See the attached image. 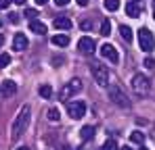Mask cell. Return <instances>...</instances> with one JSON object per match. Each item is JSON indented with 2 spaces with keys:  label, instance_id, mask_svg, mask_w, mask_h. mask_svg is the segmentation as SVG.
<instances>
[{
  "label": "cell",
  "instance_id": "13",
  "mask_svg": "<svg viewBox=\"0 0 155 150\" xmlns=\"http://www.w3.org/2000/svg\"><path fill=\"white\" fill-rule=\"evenodd\" d=\"M80 138H82L84 142L92 140V138H94V127H92V125H84V127H82V131H80Z\"/></svg>",
  "mask_w": 155,
  "mask_h": 150
},
{
  "label": "cell",
  "instance_id": "25",
  "mask_svg": "<svg viewBox=\"0 0 155 150\" xmlns=\"http://www.w3.org/2000/svg\"><path fill=\"white\" fill-rule=\"evenodd\" d=\"M25 17L29 21H34V19L38 17V11H36V8H25Z\"/></svg>",
  "mask_w": 155,
  "mask_h": 150
},
{
  "label": "cell",
  "instance_id": "9",
  "mask_svg": "<svg viewBox=\"0 0 155 150\" xmlns=\"http://www.w3.org/2000/svg\"><path fill=\"white\" fill-rule=\"evenodd\" d=\"M101 56L109 58L111 63H120V52H117V48L113 44H103L101 46Z\"/></svg>",
  "mask_w": 155,
  "mask_h": 150
},
{
  "label": "cell",
  "instance_id": "8",
  "mask_svg": "<svg viewBox=\"0 0 155 150\" xmlns=\"http://www.w3.org/2000/svg\"><path fill=\"white\" fill-rule=\"evenodd\" d=\"M78 50H80L82 54H92V52L97 50V42H94L92 38L84 36V38H80V42H78Z\"/></svg>",
  "mask_w": 155,
  "mask_h": 150
},
{
  "label": "cell",
  "instance_id": "12",
  "mask_svg": "<svg viewBox=\"0 0 155 150\" xmlns=\"http://www.w3.org/2000/svg\"><path fill=\"white\" fill-rule=\"evenodd\" d=\"M52 44L59 46V48H65L69 44V36L67 33H57V36H52Z\"/></svg>",
  "mask_w": 155,
  "mask_h": 150
},
{
  "label": "cell",
  "instance_id": "4",
  "mask_svg": "<svg viewBox=\"0 0 155 150\" xmlns=\"http://www.w3.org/2000/svg\"><path fill=\"white\" fill-rule=\"evenodd\" d=\"M90 71H92L94 81H97L101 88H107V86H109V69H107L105 65H101V63H94Z\"/></svg>",
  "mask_w": 155,
  "mask_h": 150
},
{
  "label": "cell",
  "instance_id": "40",
  "mask_svg": "<svg viewBox=\"0 0 155 150\" xmlns=\"http://www.w3.org/2000/svg\"><path fill=\"white\" fill-rule=\"evenodd\" d=\"M0 25H2V21H0Z\"/></svg>",
  "mask_w": 155,
  "mask_h": 150
},
{
  "label": "cell",
  "instance_id": "15",
  "mask_svg": "<svg viewBox=\"0 0 155 150\" xmlns=\"http://www.w3.org/2000/svg\"><path fill=\"white\" fill-rule=\"evenodd\" d=\"M29 29L34 31V33H38V36H42V33H46V25L42 23V21H29Z\"/></svg>",
  "mask_w": 155,
  "mask_h": 150
},
{
  "label": "cell",
  "instance_id": "7",
  "mask_svg": "<svg viewBox=\"0 0 155 150\" xmlns=\"http://www.w3.org/2000/svg\"><path fill=\"white\" fill-rule=\"evenodd\" d=\"M82 90V81L80 79H71L69 83H65V88L61 90V100H69L71 96H76Z\"/></svg>",
  "mask_w": 155,
  "mask_h": 150
},
{
  "label": "cell",
  "instance_id": "31",
  "mask_svg": "<svg viewBox=\"0 0 155 150\" xmlns=\"http://www.w3.org/2000/svg\"><path fill=\"white\" fill-rule=\"evenodd\" d=\"M78 4H80V6H86V4H88V0H76Z\"/></svg>",
  "mask_w": 155,
  "mask_h": 150
},
{
  "label": "cell",
  "instance_id": "19",
  "mask_svg": "<svg viewBox=\"0 0 155 150\" xmlns=\"http://www.w3.org/2000/svg\"><path fill=\"white\" fill-rule=\"evenodd\" d=\"M143 140H145V136H143L140 131H132V133H130V142H134V144H143Z\"/></svg>",
  "mask_w": 155,
  "mask_h": 150
},
{
  "label": "cell",
  "instance_id": "33",
  "mask_svg": "<svg viewBox=\"0 0 155 150\" xmlns=\"http://www.w3.org/2000/svg\"><path fill=\"white\" fill-rule=\"evenodd\" d=\"M13 2H15V4H25L27 0H13Z\"/></svg>",
  "mask_w": 155,
  "mask_h": 150
},
{
  "label": "cell",
  "instance_id": "41",
  "mask_svg": "<svg viewBox=\"0 0 155 150\" xmlns=\"http://www.w3.org/2000/svg\"><path fill=\"white\" fill-rule=\"evenodd\" d=\"M153 4H155V0H153Z\"/></svg>",
  "mask_w": 155,
  "mask_h": 150
},
{
  "label": "cell",
  "instance_id": "11",
  "mask_svg": "<svg viewBox=\"0 0 155 150\" xmlns=\"http://www.w3.org/2000/svg\"><path fill=\"white\" fill-rule=\"evenodd\" d=\"M27 44H29V42H27L25 33H15V38H13V50H19V52H21V50L27 48Z\"/></svg>",
  "mask_w": 155,
  "mask_h": 150
},
{
  "label": "cell",
  "instance_id": "6",
  "mask_svg": "<svg viewBox=\"0 0 155 150\" xmlns=\"http://www.w3.org/2000/svg\"><path fill=\"white\" fill-rule=\"evenodd\" d=\"M67 113H69L71 119H82V117L86 115V104H84L82 100H71V102L67 104Z\"/></svg>",
  "mask_w": 155,
  "mask_h": 150
},
{
  "label": "cell",
  "instance_id": "34",
  "mask_svg": "<svg viewBox=\"0 0 155 150\" xmlns=\"http://www.w3.org/2000/svg\"><path fill=\"white\" fill-rule=\"evenodd\" d=\"M2 44H4V36L0 33V48H2Z\"/></svg>",
  "mask_w": 155,
  "mask_h": 150
},
{
  "label": "cell",
  "instance_id": "30",
  "mask_svg": "<svg viewBox=\"0 0 155 150\" xmlns=\"http://www.w3.org/2000/svg\"><path fill=\"white\" fill-rule=\"evenodd\" d=\"M67 2H69V0H54V4H57V6H65Z\"/></svg>",
  "mask_w": 155,
  "mask_h": 150
},
{
  "label": "cell",
  "instance_id": "3",
  "mask_svg": "<svg viewBox=\"0 0 155 150\" xmlns=\"http://www.w3.org/2000/svg\"><path fill=\"white\" fill-rule=\"evenodd\" d=\"M149 79L145 77L143 73H136L132 77V81H130V88H132V92L134 94H138V96H145L147 92H149Z\"/></svg>",
  "mask_w": 155,
  "mask_h": 150
},
{
  "label": "cell",
  "instance_id": "37",
  "mask_svg": "<svg viewBox=\"0 0 155 150\" xmlns=\"http://www.w3.org/2000/svg\"><path fill=\"white\" fill-rule=\"evenodd\" d=\"M138 150H149V148H147V146H140V148H138Z\"/></svg>",
  "mask_w": 155,
  "mask_h": 150
},
{
  "label": "cell",
  "instance_id": "17",
  "mask_svg": "<svg viewBox=\"0 0 155 150\" xmlns=\"http://www.w3.org/2000/svg\"><path fill=\"white\" fill-rule=\"evenodd\" d=\"M120 33H122V38L126 42H132V38H134V33H132V29H130L128 25H120Z\"/></svg>",
  "mask_w": 155,
  "mask_h": 150
},
{
  "label": "cell",
  "instance_id": "2",
  "mask_svg": "<svg viewBox=\"0 0 155 150\" xmlns=\"http://www.w3.org/2000/svg\"><path fill=\"white\" fill-rule=\"evenodd\" d=\"M109 98L113 104H117V106H122V108H128L130 106V98L126 96V92L120 88V86H109Z\"/></svg>",
  "mask_w": 155,
  "mask_h": 150
},
{
  "label": "cell",
  "instance_id": "35",
  "mask_svg": "<svg viewBox=\"0 0 155 150\" xmlns=\"http://www.w3.org/2000/svg\"><path fill=\"white\" fill-rule=\"evenodd\" d=\"M17 150H29V148H27V146H19Z\"/></svg>",
  "mask_w": 155,
  "mask_h": 150
},
{
  "label": "cell",
  "instance_id": "27",
  "mask_svg": "<svg viewBox=\"0 0 155 150\" xmlns=\"http://www.w3.org/2000/svg\"><path fill=\"white\" fill-rule=\"evenodd\" d=\"M145 67L153 69V67H155V61H153V58H145Z\"/></svg>",
  "mask_w": 155,
  "mask_h": 150
},
{
  "label": "cell",
  "instance_id": "5",
  "mask_svg": "<svg viewBox=\"0 0 155 150\" xmlns=\"http://www.w3.org/2000/svg\"><path fill=\"white\" fill-rule=\"evenodd\" d=\"M138 44H140V50H145V52H151L155 48V38L147 27L138 29Z\"/></svg>",
  "mask_w": 155,
  "mask_h": 150
},
{
  "label": "cell",
  "instance_id": "22",
  "mask_svg": "<svg viewBox=\"0 0 155 150\" xmlns=\"http://www.w3.org/2000/svg\"><path fill=\"white\" fill-rule=\"evenodd\" d=\"M48 119H51L52 123H57V121L61 119V113H59V108H51V111H48Z\"/></svg>",
  "mask_w": 155,
  "mask_h": 150
},
{
  "label": "cell",
  "instance_id": "36",
  "mask_svg": "<svg viewBox=\"0 0 155 150\" xmlns=\"http://www.w3.org/2000/svg\"><path fill=\"white\" fill-rule=\"evenodd\" d=\"M120 150H132V148H130V146H124V148H120Z\"/></svg>",
  "mask_w": 155,
  "mask_h": 150
},
{
  "label": "cell",
  "instance_id": "16",
  "mask_svg": "<svg viewBox=\"0 0 155 150\" xmlns=\"http://www.w3.org/2000/svg\"><path fill=\"white\" fill-rule=\"evenodd\" d=\"M54 27L67 31V29H71V21H69L67 17H57V19H54Z\"/></svg>",
  "mask_w": 155,
  "mask_h": 150
},
{
  "label": "cell",
  "instance_id": "18",
  "mask_svg": "<svg viewBox=\"0 0 155 150\" xmlns=\"http://www.w3.org/2000/svg\"><path fill=\"white\" fill-rule=\"evenodd\" d=\"M38 94L42 96V98H51L52 96V88L48 83H44V86H40V90H38Z\"/></svg>",
  "mask_w": 155,
  "mask_h": 150
},
{
  "label": "cell",
  "instance_id": "24",
  "mask_svg": "<svg viewBox=\"0 0 155 150\" xmlns=\"http://www.w3.org/2000/svg\"><path fill=\"white\" fill-rule=\"evenodd\" d=\"M8 65H11V54L2 52L0 54V67H8Z\"/></svg>",
  "mask_w": 155,
  "mask_h": 150
},
{
  "label": "cell",
  "instance_id": "21",
  "mask_svg": "<svg viewBox=\"0 0 155 150\" xmlns=\"http://www.w3.org/2000/svg\"><path fill=\"white\" fill-rule=\"evenodd\" d=\"M101 150H120V146H117V142H115V140H111V138H109V140L103 144V148H101Z\"/></svg>",
  "mask_w": 155,
  "mask_h": 150
},
{
  "label": "cell",
  "instance_id": "26",
  "mask_svg": "<svg viewBox=\"0 0 155 150\" xmlns=\"http://www.w3.org/2000/svg\"><path fill=\"white\" fill-rule=\"evenodd\" d=\"M8 21H11V23H19V15H17V13H11V15H8Z\"/></svg>",
  "mask_w": 155,
  "mask_h": 150
},
{
  "label": "cell",
  "instance_id": "32",
  "mask_svg": "<svg viewBox=\"0 0 155 150\" xmlns=\"http://www.w3.org/2000/svg\"><path fill=\"white\" fill-rule=\"evenodd\" d=\"M46 2H48V0H36V4H40V6H42V4H46Z\"/></svg>",
  "mask_w": 155,
  "mask_h": 150
},
{
  "label": "cell",
  "instance_id": "38",
  "mask_svg": "<svg viewBox=\"0 0 155 150\" xmlns=\"http://www.w3.org/2000/svg\"><path fill=\"white\" fill-rule=\"evenodd\" d=\"M130 2H138V0H130Z\"/></svg>",
  "mask_w": 155,
  "mask_h": 150
},
{
  "label": "cell",
  "instance_id": "20",
  "mask_svg": "<svg viewBox=\"0 0 155 150\" xmlns=\"http://www.w3.org/2000/svg\"><path fill=\"white\" fill-rule=\"evenodd\" d=\"M105 8H107V11H113V13H115V11L120 8V0H105Z\"/></svg>",
  "mask_w": 155,
  "mask_h": 150
},
{
  "label": "cell",
  "instance_id": "29",
  "mask_svg": "<svg viewBox=\"0 0 155 150\" xmlns=\"http://www.w3.org/2000/svg\"><path fill=\"white\" fill-rule=\"evenodd\" d=\"M80 27H82V29H90V27H92V23H90V21H82V25H80Z\"/></svg>",
  "mask_w": 155,
  "mask_h": 150
},
{
  "label": "cell",
  "instance_id": "14",
  "mask_svg": "<svg viewBox=\"0 0 155 150\" xmlns=\"http://www.w3.org/2000/svg\"><path fill=\"white\" fill-rule=\"evenodd\" d=\"M126 15L132 17V19H136V17L140 15V6H138V2H128V6H126Z\"/></svg>",
  "mask_w": 155,
  "mask_h": 150
},
{
  "label": "cell",
  "instance_id": "23",
  "mask_svg": "<svg viewBox=\"0 0 155 150\" xmlns=\"http://www.w3.org/2000/svg\"><path fill=\"white\" fill-rule=\"evenodd\" d=\"M101 33H103V36H109V33H111V23H109V19H105L103 23H101Z\"/></svg>",
  "mask_w": 155,
  "mask_h": 150
},
{
  "label": "cell",
  "instance_id": "39",
  "mask_svg": "<svg viewBox=\"0 0 155 150\" xmlns=\"http://www.w3.org/2000/svg\"><path fill=\"white\" fill-rule=\"evenodd\" d=\"M153 19H155V11H153Z\"/></svg>",
  "mask_w": 155,
  "mask_h": 150
},
{
  "label": "cell",
  "instance_id": "28",
  "mask_svg": "<svg viewBox=\"0 0 155 150\" xmlns=\"http://www.w3.org/2000/svg\"><path fill=\"white\" fill-rule=\"evenodd\" d=\"M11 6V0H0V8H8Z\"/></svg>",
  "mask_w": 155,
  "mask_h": 150
},
{
  "label": "cell",
  "instance_id": "1",
  "mask_svg": "<svg viewBox=\"0 0 155 150\" xmlns=\"http://www.w3.org/2000/svg\"><path fill=\"white\" fill-rule=\"evenodd\" d=\"M29 117H31V108H29V104H23L21 111L17 113L15 121H13V127H11V133H13L15 140H17V138L27 129V125H29Z\"/></svg>",
  "mask_w": 155,
  "mask_h": 150
},
{
  "label": "cell",
  "instance_id": "10",
  "mask_svg": "<svg viewBox=\"0 0 155 150\" xmlns=\"http://www.w3.org/2000/svg\"><path fill=\"white\" fill-rule=\"evenodd\" d=\"M15 92H17V83H15L13 79H6V81L0 83V94H2V98H11Z\"/></svg>",
  "mask_w": 155,
  "mask_h": 150
}]
</instances>
